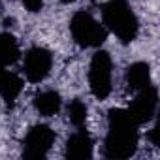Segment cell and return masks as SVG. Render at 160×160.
Masks as SVG:
<instances>
[{
	"mask_svg": "<svg viewBox=\"0 0 160 160\" xmlns=\"http://www.w3.org/2000/svg\"><path fill=\"white\" fill-rule=\"evenodd\" d=\"M108 122H109V132L104 145L106 156L115 160L130 158L138 149V130H136L138 124L130 119L126 109L119 108L109 109Z\"/></svg>",
	"mask_w": 160,
	"mask_h": 160,
	"instance_id": "cell-1",
	"label": "cell"
},
{
	"mask_svg": "<svg viewBox=\"0 0 160 160\" xmlns=\"http://www.w3.org/2000/svg\"><path fill=\"white\" fill-rule=\"evenodd\" d=\"M102 17L104 23L109 27V30L122 42V43H132L138 36L139 25L138 17L128 6L126 0H109L102 6Z\"/></svg>",
	"mask_w": 160,
	"mask_h": 160,
	"instance_id": "cell-2",
	"label": "cell"
},
{
	"mask_svg": "<svg viewBox=\"0 0 160 160\" xmlns=\"http://www.w3.org/2000/svg\"><path fill=\"white\" fill-rule=\"evenodd\" d=\"M70 30H72L73 40L81 45V47H98L106 40V30L87 12H77L72 17Z\"/></svg>",
	"mask_w": 160,
	"mask_h": 160,
	"instance_id": "cell-3",
	"label": "cell"
},
{
	"mask_svg": "<svg viewBox=\"0 0 160 160\" xmlns=\"http://www.w3.org/2000/svg\"><path fill=\"white\" fill-rule=\"evenodd\" d=\"M91 92L98 100H106L111 92V58L106 51H98L91 60L89 70Z\"/></svg>",
	"mask_w": 160,
	"mask_h": 160,
	"instance_id": "cell-4",
	"label": "cell"
},
{
	"mask_svg": "<svg viewBox=\"0 0 160 160\" xmlns=\"http://www.w3.org/2000/svg\"><path fill=\"white\" fill-rule=\"evenodd\" d=\"M55 141V132L47 124H36L28 130L25 138V156L27 158H43Z\"/></svg>",
	"mask_w": 160,
	"mask_h": 160,
	"instance_id": "cell-5",
	"label": "cell"
},
{
	"mask_svg": "<svg viewBox=\"0 0 160 160\" xmlns=\"http://www.w3.org/2000/svg\"><path fill=\"white\" fill-rule=\"evenodd\" d=\"M53 64V57L47 49L43 47H32L27 55H25V75L28 81L32 83H40L49 75Z\"/></svg>",
	"mask_w": 160,
	"mask_h": 160,
	"instance_id": "cell-6",
	"label": "cell"
},
{
	"mask_svg": "<svg viewBox=\"0 0 160 160\" xmlns=\"http://www.w3.org/2000/svg\"><path fill=\"white\" fill-rule=\"evenodd\" d=\"M156 102H158L156 89H152V87L149 85L147 89L139 91V94H138V96H136V100L130 104V108L126 109V113L130 115V119H132L136 124L147 122V121L154 115Z\"/></svg>",
	"mask_w": 160,
	"mask_h": 160,
	"instance_id": "cell-7",
	"label": "cell"
},
{
	"mask_svg": "<svg viewBox=\"0 0 160 160\" xmlns=\"http://www.w3.org/2000/svg\"><path fill=\"white\" fill-rule=\"evenodd\" d=\"M66 156L72 160H87L92 156V139L85 130L75 132L66 143Z\"/></svg>",
	"mask_w": 160,
	"mask_h": 160,
	"instance_id": "cell-8",
	"label": "cell"
},
{
	"mask_svg": "<svg viewBox=\"0 0 160 160\" xmlns=\"http://www.w3.org/2000/svg\"><path fill=\"white\" fill-rule=\"evenodd\" d=\"M126 83L132 91H143L151 85V70L145 62H134L126 70Z\"/></svg>",
	"mask_w": 160,
	"mask_h": 160,
	"instance_id": "cell-9",
	"label": "cell"
},
{
	"mask_svg": "<svg viewBox=\"0 0 160 160\" xmlns=\"http://www.w3.org/2000/svg\"><path fill=\"white\" fill-rule=\"evenodd\" d=\"M23 89V81L12 72L4 70L0 66V96H2L8 104H13L15 98L19 96Z\"/></svg>",
	"mask_w": 160,
	"mask_h": 160,
	"instance_id": "cell-10",
	"label": "cell"
},
{
	"mask_svg": "<svg viewBox=\"0 0 160 160\" xmlns=\"http://www.w3.org/2000/svg\"><path fill=\"white\" fill-rule=\"evenodd\" d=\"M34 108L40 115L43 117H51L55 115L58 109H60V96L58 92L55 91H45V92H40L36 94L34 98Z\"/></svg>",
	"mask_w": 160,
	"mask_h": 160,
	"instance_id": "cell-11",
	"label": "cell"
},
{
	"mask_svg": "<svg viewBox=\"0 0 160 160\" xmlns=\"http://www.w3.org/2000/svg\"><path fill=\"white\" fill-rule=\"evenodd\" d=\"M19 45H17V40L8 34V32H2L0 34V66L6 68L13 62H17L19 58Z\"/></svg>",
	"mask_w": 160,
	"mask_h": 160,
	"instance_id": "cell-12",
	"label": "cell"
},
{
	"mask_svg": "<svg viewBox=\"0 0 160 160\" xmlns=\"http://www.w3.org/2000/svg\"><path fill=\"white\" fill-rule=\"evenodd\" d=\"M68 119L73 126H83L87 121V106L81 100H72L68 106Z\"/></svg>",
	"mask_w": 160,
	"mask_h": 160,
	"instance_id": "cell-13",
	"label": "cell"
},
{
	"mask_svg": "<svg viewBox=\"0 0 160 160\" xmlns=\"http://www.w3.org/2000/svg\"><path fill=\"white\" fill-rule=\"evenodd\" d=\"M23 4L30 13H38L43 8V0H23Z\"/></svg>",
	"mask_w": 160,
	"mask_h": 160,
	"instance_id": "cell-14",
	"label": "cell"
},
{
	"mask_svg": "<svg viewBox=\"0 0 160 160\" xmlns=\"http://www.w3.org/2000/svg\"><path fill=\"white\" fill-rule=\"evenodd\" d=\"M60 2H64V4H70V2H73V0H60Z\"/></svg>",
	"mask_w": 160,
	"mask_h": 160,
	"instance_id": "cell-15",
	"label": "cell"
},
{
	"mask_svg": "<svg viewBox=\"0 0 160 160\" xmlns=\"http://www.w3.org/2000/svg\"><path fill=\"white\" fill-rule=\"evenodd\" d=\"M0 8H2V0H0Z\"/></svg>",
	"mask_w": 160,
	"mask_h": 160,
	"instance_id": "cell-16",
	"label": "cell"
}]
</instances>
